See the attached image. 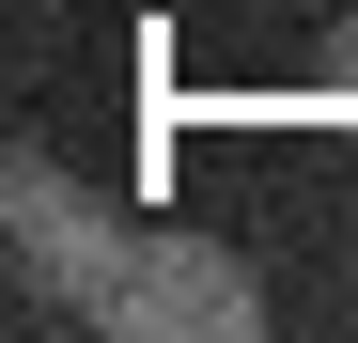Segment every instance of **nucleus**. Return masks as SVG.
Masks as SVG:
<instances>
[{
    "instance_id": "obj_1",
    "label": "nucleus",
    "mask_w": 358,
    "mask_h": 343,
    "mask_svg": "<svg viewBox=\"0 0 358 343\" xmlns=\"http://www.w3.org/2000/svg\"><path fill=\"white\" fill-rule=\"evenodd\" d=\"M0 218H16V312H78V328H109L125 312V281H141V234L109 218L94 188L47 141H16V172H0Z\"/></svg>"
},
{
    "instance_id": "obj_2",
    "label": "nucleus",
    "mask_w": 358,
    "mask_h": 343,
    "mask_svg": "<svg viewBox=\"0 0 358 343\" xmlns=\"http://www.w3.org/2000/svg\"><path fill=\"white\" fill-rule=\"evenodd\" d=\"M250 328H265V281L234 234H141V281L109 312V343H250Z\"/></svg>"
},
{
    "instance_id": "obj_3",
    "label": "nucleus",
    "mask_w": 358,
    "mask_h": 343,
    "mask_svg": "<svg viewBox=\"0 0 358 343\" xmlns=\"http://www.w3.org/2000/svg\"><path fill=\"white\" fill-rule=\"evenodd\" d=\"M327 78H343V109H358V31H343V63H327Z\"/></svg>"
}]
</instances>
